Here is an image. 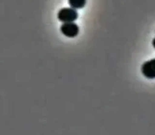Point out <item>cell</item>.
Returning a JSON list of instances; mask_svg holds the SVG:
<instances>
[{
  "label": "cell",
  "mask_w": 155,
  "mask_h": 135,
  "mask_svg": "<svg viewBox=\"0 0 155 135\" xmlns=\"http://www.w3.org/2000/svg\"><path fill=\"white\" fill-rule=\"evenodd\" d=\"M79 14H78L77 10L73 8H63L61 9L57 14V18L58 20L65 23V22H75Z\"/></svg>",
  "instance_id": "obj_1"
},
{
  "label": "cell",
  "mask_w": 155,
  "mask_h": 135,
  "mask_svg": "<svg viewBox=\"0 0 155 135\" xmlns=\"http://www.w3.org/2000/svg\"><path fill=\"white\" fill-rule=\"evenodd\" d=\"M61 33L68 38H75L79 35L80 28L75 22H65L60 27Z\"/></svg>",
  "instance_id": "obj_2"
},
{
  "label": "cell",
  "mask_w": 155,
  "mask_h": 135,
  "mask_svg": "<svg viewBox=\"0 0 155 135\" xmlns=\"http://www.w3.org/2000/svg\"><path fill=\"white\" fill-rule=\"evenodd\" d=\"M142 74L147 79H155V59L144 62L142 66Z\"/></svg>",
  "instance_id": "obj_3"
},
{
  "label": "cell",
  "mask_w": 155,
  "mask_h": 135,
  "mask_svg": "<svg viewBox=\"0 0 155 135\" xmlns=\"http://www.w3.org/2000/svg\"><path fill=\"white\" fill-rule=\"evenodd\" d=\"M71 8L75 10L82 9L86 4V0H68Z\"/></svg>",
  "instance_id": "obj_4"
},
{
  "label": "cell",
  "mask_w": 155,
  "mask_h": 135,
  "mask_svg": "<svg viewBox=\"0 0 155 135\" xmlns=\"http://www.w3.org/2000/svg\"><path fill=\"white\" fill-rule=\"evenodd\" d=\"M152 46H153V47L155 48V38L153 39V41H152Z\"/></svg>",
  "instance_id": "obj_5"
}]
</instances>
